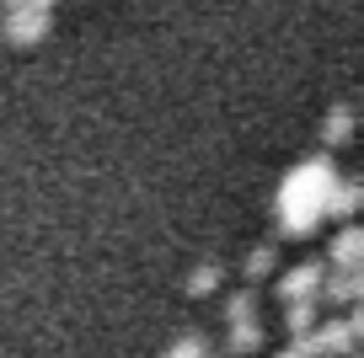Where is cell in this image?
Here are the masks:
<instances>
[{"label": "cell", "mask_w": 364, "mask_h": 358, "mask_svg": "<svg viewBox=\"0 0 364 358\" xmlns=\"http://www.w3.org/2000/svg\"><path fill=\"white\" fill-rule=\"evenodd\" d=\"M332 268H364V230L359 224H343L332 235Z\"/></svg>", "instance_id": "6"}, {"label": "cell", "mask_w": 364, "mask_h": 358, "mask_svg": "<svg viewBox=\"0 0 364 358\" xmlns=\"http://www.w3.org/2000/svg\"><path fill=\"white\" fill-rule=\"evenodd\" d=\"M311 337H316V353H321V358H348V353H359L364 315H359V310H348V315H332V321H321Z\"/></svg>", "instance_id": "2"}, {"label": "cell", "mask_w": 364, "mask_h": 358, "mask_svg": "<svg viewBox=\"0 0 364 358\" xmlns=\"http://www.w3.org/2000/svg\"><path fill=\"white\" fill-rule=\"evenodd\" d=\"M0 6H6V11H22V6H27V0H0Z\"/></svg>", "instance_id": "15"}, {"label": "cell", "mask_w": 364, "mask_h": 358, "mask_svg": "<svg viewBox=\"0 0 364 358\" xmlns=\"http://www.w3.org/2000/svg\"><path fill=\"white\" fill-rule=\"evenodd\" d=\"M225 321H230V326L257 321V294H252V289H236V294L225 300Z\"/></svg>", "instance_id": "12"}, {"label": "cell", "mask_w": 364, "mask_h": 358, "mask_svg": "<svg viewBox=\"0 0 364 358\" xmlns=\"http://www.w3.org/2000/svg\"><path fill=\"white\" fill-rule=\"evenodd\" d=\"M204 358H220V353H204Z\"/></svg>", "instance_id": "17"}, {"label": "cell", "mask_w": 364, "mask_h": 358, "mask_svg": "<svg viewBox=\"0 0 364 358\" xmlns=\"http://www.w3.org/2000/svg\"><path fill=\"white\" fill-rule=\"evenodd\" d=\"M273 268H279V251H273V241H262V246L247 251V278H252V283L273 278Z\"/></svg>", "instance_id": "10"}, {"label": "cell", "mask_w": 364, "mask_h": 358, "mask_svg": "<svg viewBox=\"0 0 364 358\" xmlns=\"http://www.w3.org/2000/svg\"><path fill=\"white\" fill-rule=\"evenodd\" d=\"M0 33H6V43L27 48V43H38V38L48 33V11H38V6H22V11H6Z\"/></svg>", "instance_id": "5"}, {"label": "cell", "mask_w": 364, "mask_h": 358, "mask_svg": "<svg viewBox=\"0 0 364 358\" xmlns=\"http://www.w3.org/2000/svg\"><path fill=\"white\" fill-rule=\"evenodd\" d=\"M257 347H262V321L230 326V353H257Z\"/></svg>", "instance_id": "13"}, {"label": "cell", "mask_w": 364, "mask_h": 358, "mask_svg": "<svg viewBox=\"0 0 364 358\" xmlns=\"http://www.w3.org/2000/svg\"><path fill=\"white\" fill-rule=\"evenodd\" d=\"M321 262H295V268L289 273H279V283H273V289H279V300L284 305H300V300H316L321 294Z\"/></svg>", "instance_id": "3"}, {"label": "cell", "mask_w": 364, "mask_h": 358, "mask_svg": "<svg viewBox=\"0 0 364 358\" xmlns=\"http://www.w3.org/2000/svg\"><path fill=\"white\" fill-rule=\"evenodd\" d=\"M348 134H353V107L348 102H338V107L327 112V124H321V145H348Z\"/></svg>", "instance_id": "9"}, {"label": "cell", "mask_w": 364, "mask_h": 358, "mask_svg": "<svg viewBox=\"0 0 364 358\" xmlns=\"http://www.w3.org/2000/svg\"><path fill=\"white\" fill-rule=\"evenodd\" d=\"M359 294H364V268H327V273H321V294H316V300L359 305Z\"/></svg>", "instance_id": "4"}, {"label": "cell", "mask_w": 364, "mask_h": 358, "mask_svg": "<svg viewBox=\"0 0 364 358\" xmlns=\"http://www.w3.org/2000/svg\"><path fill=\"white\" fill-rule=\"evenodd\" d=\"M359 198H364V188L353 177H338L332 182V192H327V214H338V219H348L353 209H359Z\"/></svg>", "instance_id": "8"}, {"label": "cell", "mask_w": 364, "mask_h": 358, "mask_svg": "<svg viewBox=\"0 0 364 358\" xmlns=\"http://www.w3.org/2000/svg\"><path fill=\"white\" fill-rule=\"evenodd\" d=\"M316 315H321V300L284 305V332H289V342H295V337H311V332H316Z\"/></svg>", "instance_id": "7"}, {"label": "cell", "mask_w": 364, "mask_h": 358, "mask_svg": "<svg viewBox=\"0 0 364 358\" xmlns=\"http://www.w3.org/2000/svg\"><path fill=\"white\" fill-rule=\"evenodd\" d=\"M338 182V166L332 156H306L300 166L284 171L279 182V198H273V219L284 235H311L321 219H327V192Z\"/></svg>", "instance_id": "1"}, {"label": "cell", "mask_w": 364, "mask_h": 358, "mask_svg": "<svg viewBox=\"0 0 364 358\" xmlns=\"http://www.w3.org/2000/svg\"><path fill=\"white\" fill-rule=\"evenodd\" d=\"M220 278H225V273H220V262H198V268L188 273V283H182V289H188V294H215Z\"/></svg>", "instance_id": "11"}, {"label": "cell", "mask_w": 364, "mask_h": 358, "mask_svg": "<svg viewBox=\"0 0 364 358\" xmlns=\"http://www.w3.org/2000/svg\"><path fill=\"white\" fill-rule=\"evenodd\" d=\"M279 358H295V353H289V347H284V353H279Z\"/></svg>", "instance_id": "16"}, {"label": "cell", "mask_w": 364, "mask_h": 358, "mask_svg": "<svg viewBox=\"0 0 364 358\" xmlns=\"http://www.w3.org/2000/svg\"><path fill=\"white\" fill-rule=\"evenodd\" d=\"M204 353H209V342H204L198 332H188V337H177V342H171L161 358H204Z\"/></svg>", "instance_id": "14"}]
</instances>
